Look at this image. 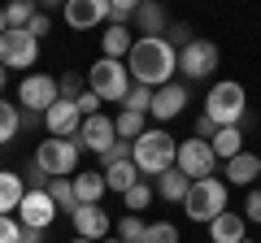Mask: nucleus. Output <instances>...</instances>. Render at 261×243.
I'll use <instances>...</instances> for the list:
<instances>
[{
  "label": "nucleus",
  "instance_id": "obj_44",
  "mask_svg": "<svg viewBox=\"0 0 261 243\" xmlns=\"http://www.w3.org/2000/svg\"><path fill=\"white\" fill-rule=\"evenodd\" d=\"M5 83H9V74H5V66H0V92H5Z\"/></svg>",
  "mask_w": 261,
  "mask_h": 243
},
{
  "label": "nucleus",
  "instance_id": "obj_35",
  "mask_svg": "<svg viewBox=\"0 0 261 243\" xmlns=\"http://www.w3.org/2000/svg\"><path fill=\"white\" fill-rule=\"evenodd\" d=\"M135 18V0H109V22L113 26H126Z\"/></svg>",
  "mask_w": 261,
  "mask_h": 243
},
{
  "label": "nucleus",
  "instance_id": "obj_13",
  "mask_svg": "<svg viewBox=\"0 0 261 243\" xmlns=\"http://www.w3.org/2000/svg\"><path fill=\"white\" fill-rule=\"evenodd\" d=\"M61 18L70 31H92L109 22V0H65L61 5Z\"/></svg>",
  "mask_w": 261,
  "mask_h": 243
},
{
  "label": "nucleus",
  "instance_id": "obj_40",
  "mask_svg": "<svg viewBox=\"0 0 261 243\" xmlns=\"http://www.w3.org/2000/svg\"><path fill=\"white\" fill-rule=\"evenodd\" d=\"M74 104H79V113H83V117H96V113H100V100H96L92 92H83Z\"/></svg>",
  "mask_w": 261,
  "mask_h": 243
},
{
  "label": "nucleus",
  "instance_id": "obj_20",
  "mask_svg": "<svg viewBox=\"0 0 261 243\" xmlns=\"http://www.w3.org/2000/svg\"><path fill=\"white\" fill-rule=\"evenodd\" d=\"M27 196V178L13 174V169H0V217H13Z\"/></svg>",
  "mask_w": 261,
  "mask_h": 243
},
{
  "label": "nucleus",
  "instance_id": "obj_2",
  "mask_svg": "<svg viewBox=\"0 0 261 243\" xmlns=\"http://www.w3.org/2000/svg\"><path fill=\"white\" fill-rule=\"evenodd\" d=\"M174 157H178V143H174V135H170L166 126H148L140 139L130 143V161H135L140 178L144 174L161 178L166 169H174Z\"/></svg>",
  "mask_w": 261,
  "mask_h": 243
},
{
  "label": "nucleus",
  "instance_id": "obj_7",
  "mask_svg": "<svg viewBox=\"0 0 261 243\" xmlns=\"http://www.w3.org/2000/svg\"><path fill=\"white\" fill-rule=\"evenodd\" d=\"M174 169L183 178H192V183H200V178H214V169H218V157H214V148H209L205 139H183L178 143V157H174Z\"/></svg>",
  "mask_w": 261,
  "mask_h": 243
},
{
  "label": "nucleus",
  "instance_id": "obj_18",
  "mask_svg": "<svg viewBox=\"0 0 261 243\" xmlns=\"http://www.w3.org/2000/svg\"><path fill=\"white\" fill-rule=\"evenodd\" d=\"M209 239H214V243H244V239H248V222H244V213L226 208L222 217H214V222H209Z\"/></svg>",
  "mask_w": 261,
  "mask_h": 243
},
{
  "label": "nucleus",
  "instance_id": "obj_42",
  "mask_svg": "<svg viewBox=\"0 0 261 243\" xmlns=\"http://www.w3.org/2000/svg\"><path fill=\"white\" fill-rule=\"evenodd\" d=\"M18 243H44V234H39V230H22Z\"/></svg>",
  "mask_w": 261,
  "mask_h": 243
},
{
  "label": "nucleus",
  "instance_id": "obj_5",
  "mask_svg": "<svg viewBox=\"0 0 261 243\" xmlns=\"http://www.w3.org/2000/svg\"><path fill=\"white\" fill-rule=\"evenodd\" d=\"M183 213L192 217V222H214V217L226 213V183L222 178H200V183H192V191H187L183 200Z\"/></svg>",
  "mask_w": 261,
  "mask_h": 243
},
{
  "label": "nucleus",
  "instance_id": "obj_41",
  "mask_svg": "<svg viewBox=\"0 0 261 243\" xmlns=\"http://www.w3.org/2000/svg\"><path fill=\"white\" fill-rule=\"evenodd\" d=\"M214 131H218V126L205 117V113H200V117H196V139H205V143H209V139H214Z\"/></svg>",
  "mask_w": 261,
  "mask_h": 243
},
{
  "label": "nucleus",
  "instance_id": "obj_1",
  "mask_svg": "<svg viewBox=\"0 0 261 243\" xmlns=\"http://www.w3.org/2000/svg\"><path fill=\"white\" fill-rule=\"evenodd\" d=\"M126 70H130V83L152 87V92H157V87L174 83V74H178V52L170 48L166 35H157V39H135L130 52H126Z\"/></svg>",
  "mask_w": 261,
  "mask_h": 243
},
{
  "label": "nucleus",
  "instance_id": "obj_38",
  "mask_svg": "<svg viewBox=\"0 0 261 243\" xmlns=\"http://www.w3.org/2000/svg\"><path fill=\"white\" fill-rule=\"evenodd\" d=\"M22 239V222L18 217H0V243H18Z\"/></svg>",
  "mask_w": 261,
  "mask_h": 243
},
{
  "label": "nucleus",
  "instance_id": "obj_30",
  "mask_svg": "<svg viewBox=\"0 0 261 243\" xmlns=\"http://www.w3.org/2000/svg\"><path fill=\"white\" fill-rule=\"evenodd\" d=\"M113 230H118V239H122V243H144V230H148V222H144V217H135V213H126L122 222H113Z\"/></svg>",
  "mask_w": 261,
  "mask_h": 243
},
{
  "label": "nucleus",
  "instance_id": "obj_39",
  "mask_svg": "<svg viewBox=\"0 0 261 243\" xmlns=\"http://www.w3.org/2000/svg\"><path fill=\"white\" fill-rule=\"evenodd\" d=\"M48 31H53V18H48V13H35V18H31V26H27V35H35V39H44Z\"/></svg>",
  "mask_w": 261,
  "mask_h": 243
},
{
  "label": "nucleus",
  "instance_id": "obj_28",
  "mask_svg": "<svg viewBox=\"0 0 261 243\" xmlns=\"http://www.w3.org/2000/svg\"><path fill=\"white\" fill-rule=\"evenodd\" d=\"M48 200L57 204V213H74V208H79L74 183H70V178H53V183H48Z\"/></svg>",
  "mask_w": 261,
  "mask_h": 243
},
{
  "label": "nucleus",
  "instance_id": "obj_31",
  "mask_svg": "<svg viewBox=\"0 0 261 243\" xmlns=\"http://www.w3.org/2000/svg\"><path fill=\"white\" fill-rule=\"evenodd\" d=\"M122 204H126V213H135V217H140L144 208L152 204V187H148V183L140 178V183H135V187H130L126 196H122Z\"/></svg>",
  "mask_w": 261,
  "mask_h": 243
},
{
  "label": "nucleus",
  "instance_id": "obj_46",
  "mask_svg": "<svg viewBox=\"0 0 261 243\" xmlns=\"http://www.w3.org/2000/svg\"><path fill=\"white\" fill-rule=\"evenodd\" d=\"M70 243H87V239H70Z\"/></svg>",
  "mask_w": 261,
  "mask_h": 243
},
{
  "label": "nucleus",
  "instance_id": "obj_33",
  "mask_svg": "<svg viewBox=\"0 0 261 243\" xmlns=\"http://www.w3.org/2000/svg\"><path fill=\"white\" fill-rule=\"evenodd\" d=\"M144 243H178V226L174 222H148Z\"/></svg>",
  "mask_w": 261,
  "mask_h": 243
},
{
  "label": "nucleus",
  "instance_id": "obj_25",
  "mask_svg": "<svg viewBox=\"0 0 261 243\" xmlns=\"http://www.w3.org/2000/svg\"><path fill=\"white\" fill-rule=\"evenodd\" d=\"M187 191H192V178H183L178 169H166V174L157 178V196H161V200H170V204H183Z\"/></svg>",
  "mask_w": 261,
  "mask_h": 243
},
{
  "label": "nucleus",
  "instance_id": "obj_37",
  "mask_svg": "<svg viewBox=\"0 0 261 243\" xmlns=\"http://www.w3.org/2000/svg\"><path fill=\"white\" fill-rule=\"evenodd\" d=\"M118 161H130V143H126V139H118V143H113V148L100 157V165L109 169V165H118Z\"/></svg>",
  "mask_w": 261,
  "mask_h": 243
},
{
  "label": "nucleus",
  "instance_id": "obj_14",
  "mask_svg": "<svg viewBox=\"0 0 261 243\" xmlns=\"http://www.w3.org/2000/svg\"><path fill=\"white\" fill-rule=\"evenodd\" d=\"M18 222H22V230H39V234L57 222V204L48 200V191H27V196H22Z\"/></svg>",
  "mask_w": 261,
  "mask_h": 243
},
{
  "label": "nucleus",
  "instance_id": "obj_19",
  "mask_svg": "<svg viewBox=\"0 0 261 243\" xmlns=\"http://www.w3.org/2000/svg\"><path fill=\"white\" fill-rule=\"evenodd\" d=\"M135 31H140V39H157V35H166V9H161L157 0H140L135 5Z\"/></svg>",
  "mask_w": 261,
  "mask_h": 243
},
{
  "label": "nucleus",
  "instance_id": "obj_26",
  "mask_svg": "<svg viewBox=\"0 0 261 243\" xmlns=\"http://www.w3.org/2000/svg\"><path fill=\"white\" fill-rule=\"evenodd\" d=\"M113 131H118V139L135 143L144 131H148V117H144V113H130V109H122L118 117H113Z\"/></svg>",
  "mask_w": 261,
  "mask_h": 243
},
{
  "label": "nucleus",
  "instance_id": "obj_48",
  "mask_svg": "<svg viewBox=\"0 0 261 243\" xmlns=\"http://www.w3.org/2000/svg\"><path fill=\"white\" fill-rule=\"evenodd\" d=\"M257 183H261V178H257Z\"/></svg>",
  "mask_w": 261,
  "mask_h": 243
},
{
  "label": "nucleus",
  "instance_id": "obj_11",
  "mask_svg": "<svg viewBox=\"0 0 261 243\" xmlns=\"http://www.w3.org/2000/svg\"><path fill=\"white\" fill-rule=\"evenodd\" d=\"M74 143H79V152H96V157H105V152L118 143V131H113V117H105V113H96V117H83V126H79V135H74Z\"/></svg>",
  "mask_w": 261,
  "mask_h": 243
},
{
  "label": "nucleus",
  "instance_id": "obj_4",
  "mask_svg": "<svg viewBox=\"0 0 261 243\" xmlns=\"http://www.w3.org/2000/svg\"><path fill=\"white\" fill-rule=\"evenodd\" d=\"M87 92H92L100 104H122V100H126V92H130L126 61H109V56H100V61L87 70Z\"/></svg>",
  "mask_w": 261,
  "mask_h": 243
},
{
  "label": "nucleus",
  "instance_id": "obj_6",
  "mask_svg": "<svg viewBox=\"0 0 261 243\" xmlns=\"http://www.w3.org/2000/svg\"><path fill=\"white\" fill-rule=\"evenodd\" d=\"M35 165L48 178H74L79 174V143L74 139H39Z\"/></svg>",
  "mask_w": 261,
  "mask_h": 243
},
{
  "label": "nucleus",
  "instance_id": "obj_9",
  "mask_svg": "<svg viewBox=\"0 0 261 243\" xmlns=\"http://www.w3.org/2000/svg\"><path fill=\"white\" fill-rule=\"evenodd\" d=\"M39 61V39L27 35V31H5L0 35V66L5 70H31Z\"/></svg>",
  "mask_w": 261,
  "mask_h": 243
},
{
  "label": "nucleus",
  "instance_id": "obj_16",
  "mask_svg": "<svg viewBox=\"0 0 261 243\" xmlns=\"http://www.w3.org/2000/svg\"><path fill=\"white\" fill-rule=\"evenodd\" d=\"M183 109H187V87H183V83H166V87H157V92H152L148 117L157 122V126H166V122H174Z\"/></svg>",
  "mask_w": 261,
  "mask_h": 243
},
{
  "label": "nucleus",
  "instance_id": "obj_21",
  "mask_svg": "<svg viewBox=\"0 0 261 243\" xmlns=\"http://www.w3.org/2000/svg\"><path fill=\"white\" fill-rule=\"evenodd\" d=\"M70 183H74V200L79 204H100L105 200V174H96V169H87V174H74L70 178Z\"/></svg>",
  "mask_w": 261,
  "mask_h": 243
},
{
  "label": "nucleus",
  "instance_id": "obj_34",
  "mask_svg": "<svg viewBox=\"0 0 261 243\" xmlns=\"http://www.w3.org/2000/svg\"><path fill=\"white\" fill-rule=\"evenodd\" d=\"M83 92H87V78H79V74H61L57 78V96H61V100H79Z\"/></svg>",
  "mask_w": 261,
  "mask_h": 243
},
{
  "label": "nucleus",
  "instance_id": "obj_23",
  "mask_svg": "<svg viewBox=\"0 0 261 243\" xmlns=\"http://www.w3.org/2000/svg\"><path fill=\"white\" fill-rule=\"evenodd\" d=\"M130 44H135V39H130V26H105V35H100V56H109V61H122V56L130 52Z\"/></svg>",
  "mask_w": 261,
  "mask_h": 243
},
{
  "label": "nucleus",
  "instance_id": "obj_24",
  "mask_svg": "<svg viewBox=\"0 0 261 243\" xmlns=\"http://www.w3.org/2000/svg\"><path fill=\"white\" fill-rule=\"evenodd\" d=\"M100 174H105V187L118 191V196H126V191L140 183V169H135V161H118V165L100 169Z\"/></svg>",
  "mask_w": 261,
  "mask_h": 243
},
{
  "label": "nucleus",
  "instance_id": "obj_10",
  "mask_svg": "<svg viewBox=\"0 0 261 243\" xmlns=\"http://www.w3.org/2000/svg\"><path fill=\"white\" fill-rule=\"evenodd\" d=\"M57 100H61V96H57V78H53V74H27V78H22L18 104H22L27 113H39V117H44Z\"/></svg>",
  "mask_w": 261,
  "mask_h": 243
},
{
  "label": "nucleus",
  "instance_id": "obj_12",
  "mask_svg": "<svg viewBox=\"0 0 261 243\" xmlns=\"http://www.w3.org/2000/svg\"><path fill=\"white\" fill-rule=\"evenodd\" d=\"M70 222H74V239H87V243H100L113 234V217L100 204H79L70 213Z\"/></svg>",
  "mask_w": 261,
  "mask_h": 243
},
{
  "label": "nucleus",
  "instance_id": "obj_43",
  "mask_svg": "<svg viewBox=\"0 0 261 243\" xmlns=\"http://www.w3.org/2000/svg\"><path fill=\"white\" fill-rule=\"evenodd\" d=\"M5 31H9V22H5V9H0V35H5Z\"/></svg>",
  "mask_w": 261,
  "mask_h": 243
},
{
  "label": "nucleus",
  "instance_id": "obj_45",
  "mask_svg": "<svg viewBox=\"0 0 261 243\" xmlns=\"http://www.w3.org/2000/svg\"><path fill=\"white\" fill-rule=\"evenodd\" d=\"M100 243H122V239H118V234H109V239H100Z\"/></svg>",
  "mask_w": 261,
  "mask_h": 243
},
{
  "label": "nucleus",
  "instance_id": "obj_29",
  "mask_svg": "<svg viewBox=\"0 0 261 243\" xmlns=\"http://www.w3.org/2000/svg\"><path fill=\"white\" fill-rule=\"evenodd\" d=\"M35 13H39V5H35V0H13V5H5V22H9L13 31H27Z\"/></svg>",
  "mask_w": 261,
  "mask_h": 243
},
{
  "label": "nucleus",
  "instance_id": "obj_27",
  "mask_svg": "<svg viewBox=\"0 0 261 243\" xmlns=\"http://www.w3.org/2000/svg\"><path fill=\"white\" fill-rule=\"evenodd\" d=\"M18 131H22V109H18V104H9L5 96H0V148L18 139Z\"/></svg>",
  "mask_w": 261,
  "mask_h": 243
},
{
  "label": "nucleus",
  "instance_id": "obj_17",
  "mask_svg": "<svg viewBox=\"0 0 261 243\" xmlns=\"http://www.w3.org/2000/svg\"><path fill=\"white\" fill-rule=\"evenodd\" d=\"M257 178H261V157H257V152H248V148H244L240 157H231V161H226V178H222L226 187H252Z\"/></svg>",
  "mask_w": 261,
  "mask_h": 243
},
{
  "label": "nucleus",
  "instance_id": "obj_36",
  "mask_svg": "<svg viewBox=\"0 0 261 243\" xmlns=\"http://www.w3.org/2000/svg\"><path fill=\"white\" fill-rule=\"evenodd\" d=\"M244 222H261V187H248V200H244Z\"/></svg>",
  "mask_w": 261,
  "mask_h": 243
},
{
  "label": "nucleus",
  "instance_id": "obj_15",
  "mask_svg": "<svg viewBox=\"0 0 261 243\" xmlns=\"http://www.w3.org/2000/svg\"><path fill=\"white\" fill-rule=\"evenodd\" d=\"M79 126H83V113H79L74 100H57L53 109L44 113V131H48V139H74Z\"/></svg>",
  "mask_w": 261,
  "mask_h": 243
},
{
  "label": "nucleus",
  "instance_id": "obj_22",
  "mask_svg": "<svg viewBox=\"0 0 261 243\" xmlns=\"http://www.w3.org/2000/svg\"><path fill=\"white\" fill-rule=\"evenodd\" d=\"M209 148H214V157H218V161L240 157V152H244V131H240V126H218L214 139H209Z\"/></svg>",
  "mask_w": 261,
  "mask_h": 243
},
{
  "label": "nucleus",
  "instance_id": "obj_8",
  "mask_svg": "<svg viewBox=\"0 0 261 243\" xmlns=\"http://www.w3.org/2000/svg\"><path fill=\"white\" fill-rule=\"evenodd\" d=\"M218 44L214 39H192L187 48H178V74L192 78V83H200V78H214L218 70Z\"/></svg>",
  "mask_w": 261,
  "mask_h": 243
},
{
  "label": "nucleus",
  "instance_id": "obj_3",
  "mask_svg": "<svg viewBox=\"0 0 261 243\" xmlns=\"http://www.w3.org/2000/svg\"><path fill=\"white\" fill-rule=\"evenodd\" d=\"M244 113H248V92H244L235 78H222V83L209 87L205 96V117L214 126H240Z\"/></svg>",
  "mask_w": 261,
  "mask_h": 243
},
{
  "label": "nucleus",
  "instance_id": "obj_47",
  "mask_svg": "<svg viewBox=\"0 0 261 243\" xmlns=\"http://www.w3.org/2000/svg\"><path fill=\"white\" fill-rule=\"evenodd\" d=\"M244 243H252V239H244Z\"/></svg>",
  "mask_w": 261,
  "mask_h": 243
},
{
  "label": "nucleus",
  "instance_id": "obj_32",
  "mask_svg": "<svg viewBox=\"0 0 261 243\" xmlns=\"http://www.w3.org/2000/svg\"><path fill=\"white\" fill-rule=\"evenodd\" d=\"M148 104H152V87L130 83V92H126V100H122V109H130V113H144V117H148Z\"/></svg>",
  "mask_w": 261,
  "mask_h": 243
}]
</instances>
